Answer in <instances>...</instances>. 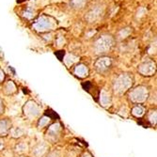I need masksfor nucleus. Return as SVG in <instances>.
Returning <instances> with one entry per match:
<instances>
[{"instance_id": "nucleus-1", "label": "nucleus", "mask_w": 157, "mask_h": 157, "mask_svg": "<svg viewBox=\"0 0 157 157\" xmlns=\"http://www.w3.org/2000/svg\"><path fill=\"white\" fill-rule=\"evenodd\" d=\"M133 85V78L131 75L124 74L119 75L113 83V90L116 94H122L129 90Z\"/></svg>"}, {"instance_id": "nucleus-2", "label": "nucleus", "mask_w": 157, "mask_h": 157, "mask_svg": "<svg viewBox=\"0 0 157 157\" xmlns=\"http://www.w3.org/2000/svg\"><path fill=\"white\" fill-rule=\"evenodd\" d=\"M56 21L51 16L41 15L33 24V28L38 32H46L53 30L56 26Z\"/></svg>"}, {"instance_id": "nucleus-3", "label": "nucleus", "mask_w": 157, "mask_h": 157, "mask_svg": "<svg viewBox=\"0 0 157 157\" xmlns=\"http://www.w3.org/2000/svg\"><path fill=\"white\" fill-rule=\"evenodd\" d=\"M114 45V39L110 35H103L100 37L94 44V51L98 55L105 54Z\"/></svg>"}, {"instance_id": "nucleus-4", "label": "nucleus", "mask_w": 157, "mask_h": 157, "mask_svg": "<svg viewBox=\"0 0 157 157\" xmlns=\"http://www.w3.org/2000/svg\"><path fill=\"white\" fill-rule=\"evenodd\" d=\"M23 112L27 119L33 120V119H36L40 115V108L36 102L32 101V100H29V101H27L23 107Z\"/></svg>"}, {"instance_id": "nucleus-5", "label": "nucleus", "mask_w": 157, "mask_h": 157, "mask_svg": "<svg viewBox=\"0 0 157 157\" xmlns=\"http://www.w3.org/2000/svg\"><path fill=\"white\" fill-rule=\"evenodd\" d=\"M130 99L131 101L134 103H143L145 102L148 96H149V91L148 89L146 87H143V86H138L136 89H134L131 93H130Z\"/></svg>"}, {"instance_id": "nucleus-6", "label": "nucleus", "mask_w": 157, "mask_h": 157, "mask_svg": "<svg viewBox=\"0 0 157 157\" xmlns=\"http://www.w3.org/2000/svg\"><path fill=\"white\" fill-rule=\"evenodd\" d=\"M113 64V60L111 58L108 56H102V58L98 59L94 63V68L99 74H104L111 68Z\"/></svg>"}, {"instance_id": "nucleus-7", "label": "nucleus", "mask_w": 157, "mask_h": 157, "mask_svg": "<svg viewBox=\"0 0 157 157\" xmlns=\"http://www.w3.org/2000/svg\"><path fill=\"white\" fill-rule=\"evenodd\" d=\"M156 71V65L153 61L151 60H148L145 61L142 64H140V66L138 67V72L145 76H151L155 74Z\"/></svg>"}, {"instance_id": "nucleus-8", "label": "nucleus", "mask_w": 157, "mask_h": 157, "mask_svg": "<svg viewBox=\"0 0 157 157\" xmlns=\"http://www.w3.org/2000/svg\"><path fill=\"white\" fill-rule=\"evenodd\" d=\"M103 14H104L103 7L102 6H95L89 10V12L87 13V16H86V19L90 23H93V22H96L97 20H99L100 18H101L103 16Z\"/></svg>"}, {"instance_id": "nucleus-9", "label": "nucleus", "mask_w": 157, "mask_h": 157, "mask_svg": "<svg viewBox=\"0 0 157 157\" xmlns=\"http://www.w3.org/2000/svg\"><path fill=\"white\" fill-rule=\"evenodd\" d=\"M60 132H61V125L59 123H54L52 124L49 128H48V130L46 132V137L55 142L56 139L59 138V135H60Z\"/></svg>"}, {"instance_id": "nucleus-10", "label": "nucleus", "mask_w": 157, "mask_h": 157, "mask_svg": "<svg viewBox=\"0 0 157 157\" xmlns=\"http://www.w3.org/2000/svg\"><path fill=\"white\" fill-rule=\"evenodd\" d=\"M47 151H48V145H47V143H45V142H41V143L37 144L33 148L31 153H32V155L34 157H42V156H44L46 153Z\"/></svg>"}, {"instance_id": "nucleus-11", "label": "nucleus", "mask_w": 157, "mask_h": 157, "mask_svg": "<svg viewBox=\"0 0 157 157\" xmlns=\"http://www.w3.org/2000/svg\"><path fill=\"white\" fill-rule=\"evenodd\" d=\"M74 74L79 78H85L89 75V69L85 64H78L74 70Z\"/></svg>"}, {"instance_id": "nucleus-12", "label": "nucleus", "mask_w": 157, "mask_h": 157, "mask_svg": "<svg viewBox=\"0 0 157 157\" xmlns=\"http://www.w3.org/2000/svg\"><path fill=\"white\" fill-rule=\"evenodd\" d=\"M100 105L104 107H107L111 105V95L106 90H103L100 93Z\"/></svg>"}, {"instance_id": "nucleus-13", "label": "nucleus", "mask_w": 157, "mask_h": 157, "mask_svg": "<svg viewBox=\"0 0 157 157\" xmlns=\"http://www.w3.org/2000/svg\"><path fill=\"white\" fill-rule=\"evenodd\" d=\"M10 129V121L8 120H0V136H6Z\"/></svg>"}, {"instance_id": "nucleus-14", "label": "nucleus", "mask_w": 157, "mask_h": 157, "mask_svg": "<svg viewBox=\"0 0 157 157\" xmlns=\"http://www.w3.org/2000/svg\"><path fill=\"white\" fill-rule=\"evenodd\" d=\"M27 150H28V145L26 142H19V143H17L15 147H14V151L20 154L26 152Z\"/></svg>"}, {"instance_id": "nucleus-15", "label": "nucleus", "mask_w": 157, "mask_h": 157, "mask_svg": "<svg viewBox=\"0 0 157 157\" xmlns=\"http://www.w3.org/2000/svg\"><path fill=\"white\" fill-rule=\"evenodd\" d=\"M4 91L8 95H10V94H12V93H14L16 91V87H15V85H14V83L12 81H8L7 82V84L5 85V87H4Z\"/></svg>"}, {"instance_id": "nucleus-16", "label": "nucleus", "mask_w": 157, "mask_h": 157, "mask_svg": "<svg viewBox=\"0 0 157 157\" xmlns=\"http://www.w3.org/2000/svg\"><path fill=\"white\" fill-rule=\"evenodd\" d=\"M10 130V136L13 138H19L24 136V130L21 127H12Z\"/></svg>"}, {"instance_id": "nucleus-17", "label": "nucleus", "mask_w": 157, "mask_h": 157, "mask_svg": "<svg viewBox=\"0 0 157 157\" xmlns=\"http://www.w3.org/2000/svg\"><path fill=\"white\" fill-rule=\"evenodd\" d=\"M87 2H88V0H71V6L74 9L80 10L85 7Z\"/></svg>"}, {"instance_id": "nucleus-18", "label": "nucleus", "mask_w": 157, "mask_h": 157, "mask_svg": "<svg viewBox=\"0 0 157 157\" xmlns=\"http://www.w3.org/2000/svg\"><path fill=\"white\" fill-rule=\"evenodd\" d=\"M77 61H78V58H77V56H75L72 55V54H68V55L65 56V59H64V62H65V64H66L68 67L72 66L74 63H75V62H77Z\"/></svg>"}, {"instance_id": "nucleus-19", "label": "nucleus", "mask_w": 157, "mask_h": 157, "mask_svg": "<svg viewBox=\"0 0 157 157\" xmlns=\"http://www.w3.org/2000/svg\"><path fill=\"white\" fill-rule=\"evenodd\" d=\"M145 114V109L144 107H142L140 105H136L132 109V115L136 117V118H140Z\"/></svg>"}, {"instance_id": "nucleus-20", "label": "nucleus", "mask_w": 157, "mask_h": 157, "mask_svg": "<svg viewBox=\"0 0 157 157\" xmlns=\"http://www.w3.org/2000/svg\"><path fill=\"white\" fill-rule=\"evenodd\" d=\"M50 121V118L49 117H46V116H44V117H41L38 122V128H40V129H41V128H44L45 127Z\"/></svg>"}, {"instance_id": "nucleus-21", "label": "nucleus", "mask_w": 157, "mask_h": 157, "mask_svg": "<svg viewBox=\"0 0 157 157\" xmlns=\"http://www.w3.org/2000/svg\"><path fill=\"white\" fill-rule=\"evenodd\" d=\"M156 120H157V113L155 110H151L149 113V121L152 125L156 124Z\"/></svg>"}, {"instance_id": "nucleus-22", "label": "nucleus", "mask_w": 157, "mask_h": 157, "mask_svg": "<svg viewBox=\"0 0 157 157\" xmlns=\"http://www.w3.org/2000/svg\"><path fill=\"white\" fill-rule=\"evenodd\" d=\"M130 34V30H129V28H124V29H122L120 34H119V37L120 39H123V38H126L128 35Z\"/></svg>"}, {"instance_id": "nucleus-23", "label": "nucleus", "mask_w": 157, "mask_h": 157, "mask_svg": "<svg viewBox=\"0 0 157 157\" xmlns=\"http://www.w3.org/2000/svg\"><path fill=\"white\" fill-rule=\"evenodd\" d=\"M47 157H60V152L58 151H52L48 154Z\"/></svg>"}, {"instance_id": "nucleus-24", "label": "nucleus", "mask_w": 157, "mask_h": 157, "mask_svg": "<svg viewBox=\"0 0 157 157\" xmlns=\"http://www.w3.org/2000/svg\"><path fill=\"white\" fill-rule=\"evenodd\" d=\"M5 79V73L3 72L2 69H0V84H1Z\"/></svg>"}, {"instance_id": "nucleus-25", "label": "nucleus", "mask_w": 157, "mask_h": 157, "mask_svg": "<svg viewBox=\"0 0 157 157\" xmlns=\"http://www.w3.org/2000/svg\"><path fill=\"white\" fill-rule=\"evenodd\" d=\"M4 148H5V142L2 138H0V151H3Z\"/></svg>"}, {"instance_id": "nucleus-26", "label": "nucleus", "mask_w": 157, "mask_h": 157, "mask_svg": "<svg viewBox=\"0 0 157 157\" xmlns=\"http://www.w3.org/2000/svg\"><path fill=\"white\" fill-rule=\"evenodd\" d=\"M3 109H4V105H3V102L1 101V99H0V114L2 113V111H3Z\"/></svg>"}, {"instance_id": "nucleus-27", "label": "nucleus", "mask_w": 157, "mask_h": 157, "mask_svg": "<svg viewBox=\"0 0 157 157\" xmlns=\"http://www.w3.org/2000/svg\"><path fill=\"white\" fill-rule=\"evenodd\" d=\"M82 157H91V155L90 154V153H88V152H86V153H84L83 154V156Z\"/></svg>"}, {"instance_id": "nucleus-28", "label": "nucleus", "mask_w": 157, "mask_h": 157, "mask_svg": "<svg viewBox=\"0 0 157 157\" xmlns=\"http://www.w3.org/2000/svg\"><path fill=\"white\" fill-rule=\"evenodd\" d=\"M16 157H26V156H25V155H19V156H16Z\"/></svg>"}]
</instances>
